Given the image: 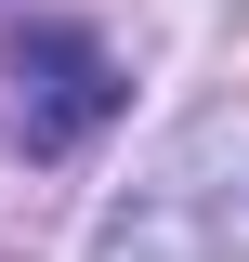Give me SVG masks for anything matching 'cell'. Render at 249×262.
Returning <instances> with one entry per match:
<instances>
[{
  "label": "cell",
  "mask_w": 249,
  "mask_h": 262,
  "mask_svg": "<svg viewBox=\"0 0 249 262\" xmlns=\"http://www.w3.org/2000/svg\"><path fill=\"white\" fill-rule=\"evenodd\" d=\"M0 66H13V144H27V158H79V144L118 118V92H131L92 27H27Z\"/></svg>",
  "instance_id": "cell-1"
},
{
  "label": "cell",
  "mask_w": 249,
  "mask_h": 262,
  "mask_svg": "<svg viewBox=\"0 0 249 262\" xmlns=\"http://www.w3.org/2000/svg\"><path fill=\"white\" fill-rule=\"evenodd\" d=\"M105 262H210V223H197V210H171V196H144V210H118V223H105Z\"/></svg>",
  "instance_id": "cell-2"
}]
</instances>
